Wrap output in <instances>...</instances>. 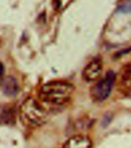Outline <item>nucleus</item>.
<instances>
[{
	"label": "nucleus",
	"instance_id": "20e7f679",
	"mask_svg": "<svg viewBox=\"0 0 131 148\" xmlns=\"http://www.w3.org/2000/svg\"><path fill=\"white\" fill-rule=\"evenodd\" d=\"M103 71V64L101 60L95 58L92 60L82 72L84 80L87 82H92L100 77Z\"/></svg>",
	"mask_w": 131,
	"mask_h": 148
},
{
	"label": "nucleus",
	"instance_id": "1a4fd4ad",
	"mask_svg": "<svg viewBox=\"0 0 131 148\" xmlns=\"http://www.w3.org/2000/svg\"><path fill=\"white\" fill-rule=\"evenodd\" d=\"M3 75H4V66L2 65V63H0V83L2 81V77H3Z\"/></svg>",
	"mask_w": 131,
	"mask_h": 148
},
{
	"label": "nucleus",
	"instance_id": "423d86ee",
	"mask_svg": "<svg viewBox=\"0 0 131 148\" xmlns=\"http://www.w3.org/2000/svg\"><path fill=\"white\" fill-rule=\"evenodd\" d=\"M2 91L9 96H14L18 91V85L15 78L12 77H5L0 83Z\"/></svg>",
	"mask_w": 131,
	"mask_h": 148
},
{
	"label": "nucleus",
	"instance_id": "7ed1b4c3",
	"mask_svg": "<svg viewBox=\"0 0 131 148\" xmlns=\"http://www.w3.org/2000/svg\"><path fill=\"white\" fill-rule=\"evenodd\" d=\"M115 81V74L113 71H108L102 79L91 87L90 94L93 101L101 102L107 99L111 95Z\"/></svg>",
	"mask_w": 131,
	"mask_h": 148
},
{
	"label": "nucleus",
	"instance_id": "6e6552de",
	"mask_svg": "<svg viewBox=\"0 0 131 148\" xmlns=\"http://www.w3.org/2000/svg\"><path fill=\"white\" fill-rule=\"evenodd\" d=\"M118 11L123 13H129L131 12V2H125L120 4L118 6Z\"/></svg>",
	"mask_w": 131,
	"mask_h": 148
},
{
	"label": "nucleus",
	"instance_id": "39448f33",
	"mask_svg": "<svg viewBox=\"0 0 131 148\" xmlns=\"http://www.w3.org/2000/svg\"><path fill=\"white\" fill-rule=\"evenodd\" d=\"M62 148H92V142L86 136L74 135L65 142Z\"/></svg>",
	"mask_w": 131,
	"mask_h": 148
},
{
	"label": "nucleus",
	"instance_id": "f257e3e1",
	"mask_svg": "<svg viewBox=\"0 0 131 148\" xmlns=\"http://www.w3.org/2000/svg\"><path fill=\"white\" fill-rule=\"evenodd\" d=\"M74 88L65 82H51L44 84L38 93V99L43 104L60 106L68 101Z\"/></svg>",
	"mask_w": 131,
	"mask_h": 148
},
{
	"label": "nucleus",
	"instance_id": "0eeeda50",
	"mask_svg": "<svg viewBox=\"0 0 131 148\" xmlns=\"http://www.w3.org/2000/svg\"><path fill=\"white\" fill-rule=\"evenodd\" d=\"M120 84L123 88L131 89V63L124 65L120 70Z\"/></svg>",
	"mask_w": 131,
	"mask_h": 148
},
{
	"label": "nucleus",
	"instance_id": "f03ea898",
	"mask_svg": "<svg viewBox=\"0 0 131 148\" xmlns=\"http://www.w3.org/2000/svg\"><path fill=\"white\" fill-rule=\"evenodd\" d=\"M20 119L22 124L29 127H37L46 121L48 114L44 104L32 97L27 98L20 108Z\"/></svg>",
	"mask_w": 131,
	"mask_h": 148
}]
</instances>
